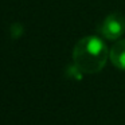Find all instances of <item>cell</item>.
Wrapping results in <instances>:
<instances>
[{
  "mask_svg": "<svg viewBox=\"0 0 125 125\" xmlns=\"http://www.w3.org/2000/svg\"><path fill=\"white\" fill-rule=\"evenodd\" d=\"M112 63L120 70H125V39L118 41L112 46L109 51Z\"/></svg>",
  "mask_w": 125,
  "mask_h": 125,
  "instance_id": "3957f363",
  "label": "cell"
},
{
  "mask_svg": "<svg viewBox=\"0 0 125 125\" xmlns=\"http://www.w3.org/2000/svg\"><path fill=\"white\" fill-rule=\"evenodd\" d=\"M98 31L104 38L109 41H116L125 31V18L118 12H113L105 18Z\"/></svg>",
  "mask_w": 125,
  "mask_h": 125,
  "instance_id": "7a4b0ae2",
  "label": "cell"
},
{
  "mask_svg": "<svg viewBox=\"0 0 125 125\" xmlns=\"http://www.w3.org/2000/svg\"><path fill=\"white\" fill-rule=\"evenodd\" d=\"M109 58V50L105 42L98 36H85L77 42L73 51L74 65L85 74L101 71Z\"/></svg>",
  "mask_w": 125,
  "mask_h": 125,
  "instance_id": "6da1fadb",
  "label": "cell"
},
{
  "mask_svg": "<svg viewBox=\"0 0 125 125\" xmlns=\"http://www.w3.org/2000/svg\"><path fill=\"white\" fill-rule=\"evenodd\" d=\"M23 26L20 24V23H14V24L11 26V36L14 39H18V38H20L22 36V34H23Z\"/></svg>",
  "mask_w": 125,
  "mask_h": 125,
  "instance_id": "277c9868",
  "label": "cell"
}]
</instances>
